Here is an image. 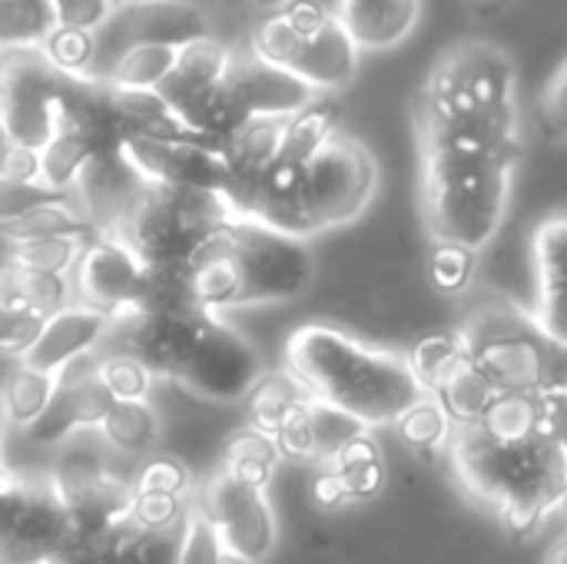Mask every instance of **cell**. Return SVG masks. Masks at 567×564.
<instances>
[{
  "label": "cell",
  "instance_id": "1",
  "mask_svg": "<svg viewBox=\"0 0 567 564\" xmlns=\"http://www.w3.org/2000/svg\"><path fill=\"white\" fill-rule=\"evenodd\" d=\"M286 376L312 402L339 409L365 429L395 425L425 396L409 356L326 322H306L286 339Z\"/></svg>",
  "mask_w": 567,
  "mask_h": 564
},
{
  "label": "cell",
  "instance_id": "2",
  "mask_svg": "<svg viewBox=\"0 0 567 564\" xmlns=\"http://www.w3.org/2000/svg\"><path fill=\"white\" fill-rule=\"evenodd\" d=\"M189 276L196 306L216 316L219 309L302 296L316 276V259L306 239L252 219H226L196 246Z\"/></svg>",
  "mask_w": 567,
  "mask_h": 564
},
{
  "label": "cell",
  "instance_id": "3",
  "mask_svg": "<svg viewBox=\"0 0 567 564\" xmlns=\"http://www.w3.org/2000/svg\"><path fill=\"white\" fill-rule=\"evenodd\" d=\"M449 455L462 489L492 509L512 499H535L551 512L567 505V452L545 439L505 445L462 425L452 432Z\"/></svg>",
  "mask_w": 567,
  "mask_h": 564
},
{
  "label": "cell",
  "instance_id": "4",
  "mask_svg": "<svg viewBox=\"0 0 567 564\" xmlns=\"http://www.w3.org/2000/svg\"><path fill=\"white\" fill-rule=\"evenodd\" d=\"M515 166L432 163L419 170V206L432 243L482 253L502 229L512 199Z\"/></svg>",
  "mask_w": 567,
  "mask_h": 564
},
{
  "label": "cell",
  "instance_id": "5",
  "mask_svg": "<svg viewBox=\"0 0 567 564\" xmlns=\"http://www.w3.org/2000/svg\"><path fill=\"white\" fill-rule=\"evenodd\" d=\"M415 120H518V70L492 40H458L422 83Z\"/></svg>",
  "mask_w": 567,
  "mask_h": 564
},
{
  "label": "cell",
  "instance_id": "6",
  "mask_svg": "<svg viewBox=\"0 0 567 564\" xmlns=\"http://www.w3.org/2000/svg\"><path fill=\"white\" fill-rule=\"evenodd\" d=\"M379 189V163L369 146L349 133H336L302 170L286 236L309 239L316 233L346 226L365 213Z\"/></svg>",
  "mask_w": 567,
  "mask_h": 564
},
{
  "label": "cell",
  "instance_id": "7",
  "mask_svg": "<svg viewBox=\"0 0 567 564\" xmlns=\"http://www.w3.org/2000/svg\"><path fill=\"white\" fill-rule=\"evenodd\" d=\"M472 366L488 379L498 396H538L548 382L551 346L535 319L512 302H485L455 329Z\"/></svg>",
  "mask_w": 567,
  "mask_h": 564
},
{
  "label": "cell",
  "instance_id": "8",
  "mask_svg": "<svg viewBox=\"0 0 567 564\" xmlns=\"http://www.w3.org/2000/svg\"><path fill=\"white\" fill-rule=\"evenodd\" d=\"M226 219H233V213L219 193L150 186L130 223L113 239H123L143 266H189L206 233Z\"/></svg>",
  "mask_w": 567,
  "mask_h": 564
},
{
  "label": "cell",
  "instance_id": "9",
  "mask_svg": "<svg viewBox=\"0 0 567 564\" xmlns=\"http://www.w3.org/2000/svg\"><path fill=\"white\" fill-rule=\"evenodd\" d=\"M70 76L40 50H0V136L7 146L43 150L56 136L60 96Z\"/></svg>",
  "mask_w": 567,
  "mask_h": 564
},
{
  "label": "cell",
  "instance_id": "10",
  "mask_svg": "<svg viewBox=\"0 0 567 564\" xmlns=\"http://www.w3.org/2000/svg\"><path fill=\"white\" fill-rule=\"evenodd\" d=\"M66 525V509L50 482L7 472L0 489V564H50Z\"/></svg>",
  "mask_w": 567,
  "mask_h": 564
},
{
  "label": "cell",
  "instance_id": "11",
  "mask_svg": "<svg viewBox=\"0 0 567 564\" xmlns=\"http://www.w3.org/2000/svg\"><path fill=\"white\" fill-rule=\"evenodd\" d=\"M259 379H262L259 352L236 329L209 316L173 386H179L186 396L199 402L229 406L246 399Z\"/></svg>",
  "mask_w": 567,
  "mask_h": 564
},
{
  "label": "cell",
  "instance_id": "12",
  "mask_svg": "<svg viewBox=\"0 0 567 564\" xmlns=\"http://www.w3.org/2000/svg\"><path fill=\"white\" fill-rule=\"evenodd\" d=\"M196 509L209 519V525L216 529V535L229 555H239L249 562H262L272 555L276 515L269 509L266 492H252L216 469L203 482Z\"/></svg>",
  "mask_w": 567,
  "mask_h": 564
},
{
  "label": "cell",
  "instance_id": "13",
  "mask_svg": "<svg viewBox=\"0 0 567 564\" xmlns=\"http://www.w3.org/2000/svg\"><path fill=\"white\" fill-rule=\"evenodd\" d=\"M143 269V259L123 239L93 236L83 243L70 269L73 299L83 309H93L106 319H120L140 302Z\"/></svg>",
  "mask_w": 567,
  "mask_h": 564
},
{
  "label": "cell",
  "instance_id": "14",
  "mask_svg": "<svg viewBox=\"0 0 567 564\" xmlns=\"http://www.w3.org/2000/svg\"><path fill=\"white\" fill-rule=\"evenodd\" d=\"M110 409L113 396L100 379V356H83L56 376V392L47 412L27 429V442L37 449H60L73 435L100 429Z\"/></svg>",
  "mask_w": 567,
  "mask_h": 564
},
{
  "label": "cell",
  "instance_id": "15",
  "mask_svg": "<svg viewBox=\"0 0 567 564\" xmlns=\"http://www.w3.org/2000/svg\"><path fill=\"white\" fill-rule=\"evenodd\" d=\"M226 96L233 103V113L239 116V123L249 120H289L299 110H306L312 100H319V93L302 83L299 76L262 63L259 57H252L249 50H236L233 63L226 70Z\"/></svg>",
  "mask_w": 567,
  "mask_h": 564
},
{
  "label": "cell",
  "instance_id": "16",
  "mask_svg": "<svg viewBox=\"0 0 567 564\" xmlns=\"http://www.w3.org/2000/svg\"><path fill=\"white\" fill-rule=\"evenodd\" d=\"M120 156L133 166V173L146 186L166 189H203L219 193L226 189V163L209 146L193 143H156L143 136H123Z\"/></svg>",
  "mask_w": 567,
  "mask_h": 564
},
{
  "label": "cell",
  "instance_id": "17",
  "mask_svg": "<svg viewBox=\"0 0 567 564\" xmlns=\"http://www.w3.org/2000/svg\"><path fill=\"white\" fill-rule=\"evenodd\" d=\"M150 186L133 173L120 150L96 156L73 189V199L96 236H120Z\"/></svg>",
  "mask_w": 567,
  "mask_h": 564
},
{
  "label": "cell",
  "instance_id": "18",
  "mask_svg": "<svg viewBox=\"0 0 567 564\" xmlns=\"http://www.w3.org/2000/svg\"><path fill=\"white\" fill-rule=\"evenodd\" d=\"M110 37L126 47L159 43V47H186L203 37H213L209 17L193 0H133L116 7L113 20L106 23Z\"/></svg>",
  "mask_w": 567,
  "mask_h": 564
},
{
  "label": "cell",
  "instance_id": "19",
  "mask_svg": "<svg viewBox=\"0 0 567 564\" xmlns=\"http://www.w3.org/2000/svg\"><path fill=\"white\" fill-rule=\"evenodd\" d=\"M532 256L538 279V302L532 319L551 349L567 352V209L545 216L535 226Z\"/></svg>",
  "mask_w": 567,
  "mask_h": 564
},
{
  "label": "cell",
  "instance_id": "20",
  "mask_svg": "<svg viewBox=\"0 0 567 564\" xmlns=\"http://www.w3.org/2000/svg\"><path fill=\"white\" fill-rule=\"evenodd\" d=\"M233 47L216 40V37H203L196 43H186L179 50V60L173 66V73L166 76V83L159 86V96L173 106V113L193 130L196 116L203 113V106L216 96V90L226 80V70L233 63Z\"/></svg>",
  "mask_w": 567,
  "mask_h": 564
},
{
  "label": "cell",
  "instance_id": "21",
  "mask_svg": "<svg viewBox=\"0 0 567 564\" xmlns=\"http://www.w3.org/2000/svg\"><path fill=\"white\" fill-rule=\"evenodd\" d=\"M106 329H110L106 316L83 309V306H70L43 322L37 342L23 352L20 362L30 369H40L47 376H60L83 356H93L100 349Z\"/></svg>",
  "mask_w": 567,
  "mask_h": 564
},
{
  "label": "cell",
  "instance_id": "22",
  "mask_svg": "<svg viewBox=\"0 0 567 564\" xmlns=\"http://www.w3.org/2000/svg\"><path fill=\"white\" fill-rule=\"evenodd\" d=\"M332 13L359 53L395 50L415 33L422 20V0H336Z\"/></svg>",
  "mask_w": 567,
  "mask_h": 564
},
{
  "label": "cell",
  "instance_id": "23",
  "mask_svg": "<svg viewBox=\"0 0 567 564\" xmlns=\"http://www.w3.org/2000/svg\"><path fill=\"white\" fill-rule=\"evenodd\" d=\"M302 83H309L319 96H332L346 90L359 73V47L349 40V33L332 20L322 33L309 37L302 47V57L292 70Z\"/></svg>",
  "mask_w": 567,
  "mask_h": 564
},
{
  "label": "cell",
  "instance_id": "24",
  "mask_svg": "<svg viewBox=\"0 0 567 564\" xmlns=\"http://www.w3.org/2000/svg\"><path fill=\"white\" fill-rule=\"evenodd\" d=\"M120 146L106 143L103 136L96 133H86V130H73V126H63L56 130V136L40 150V183L53 193H63V196H73L76 183L83 180L86 166L103 156V153H113Z\"/></svg>",
  "mask_w": 567,
  "mask_h": 564
},
{
  "label": "cell",
  "instance_id": "25",
  "mask_svg": "<svg viewBox=\"0 0 567 564\" xmlns=\"http://www.w3.org/2000/svg\"><path fill=\"white\" fill-rule=\"evenodd\" d=\"M339 133V103L332 96H319L312 100L306 110H299L296 116H289L282 143H279V166H292V170H306L309 160Z\"/></svg>",
  "mask_w": 567,
  "mask_h": 564
},
{
  "label": "cell",
  "instance_id": "26",
  "mask_svg": "<svg viewBox=\"0 0 567 564\" xmlns=\"http://www.w3.org/2000/svg\"><path fill=\"white\" fill-rule=\"evenodd\" d=\"M279 449H276V439L246 425V429H236L223 452H219V472H226L229 479H236L239 485L252 489V492H266L276 469H279Z\"/></svg>",
  "mask_w": 567,
  "mask_h": 564
},
{
  "label": "cell",
  "instance_id": "27",
  "mask_svg": "<svg viewBox=\"0 0 567 564\" xmlns=\"http://www.w3.org/2000/svg\"><path fill=\"white\" fill-rule=\"evenodd\" d=\"M322 469H329L339 479V485H342V492H346L349 502H369V499H375L385 489V479H389L382 449L372 439V432H362L359 439H352L349 445H342L332 459L322 462Z\"/></svg>",
  "mask_w": 567,
  "mask_h": 564
},
{
  "label": "cell",
  "instance_id": "28",
  "mask_svg": "<svg viewBox=\"0 0 567 564\" xmlns=\"http://www.w3.org/2000/svg\"><path fill=\"white\" fill-rule=\"evenodd\" d=\"M96 233L90 229V223L83 219L80 206L73 196H60L53 203H43L30 213H23L20 219L0 226V239L13 243H37V239H93Z\"/></svg>",
  "mask_w": 567,
  "mask_h": 564
},
{
  "label": "cell",
  "instance_id": "29",
  "mask_svg": "<svg viewBox=\"0 0 567 564\" xmlns=\"http://www.w3.org/2000/svg\"><path fill=\"white\" fill-rule=\"evenodd\" d=\"M0 299L40 319H53L56 312L70 309L73 289H70V276L33 273V269H20L7 263V269L0 273Z\"/></svg>",
  "mask_w": 567,
  "mask_h": 564
},
{
  "label": "cell",
  "instance_id": "30",
  "mask_svg": "<svg viewBox=\"0 0 567 564\" xmlns=\"http://www.w3.org/2000/svg\"><path fill=\"white\" fill-rule=\"evenodd\" d=\"M159 416L150 402H113L96 432L106 442V449L130 459H143L159 442Z\"/></svg>",
  "mask_w": 567,
  "mask_h": 564
},
{
  "label": "cell",
  "instance_id": "31",
  "mask_svg": "<svg viewBox=\"0 0 567 564\" xmlns=\"http://www.w3.org/2000/svg\"><path fill=\"white\" fill-rule=\"evenodd\" d=\"M56 392V376H47L40 369L30 366H13L3 382H0V412L3 422L17 425V429H30L50 406Z\"/></svg>",
  "mask_w": 567,
  "mask_h": 564
},
{
  "label": "cell",
  "instance_id": "32",
  "mask_svg": "<svg viewBox=\"0 0 567 564\" xmlns=\"http://www.w3.org/2000/svg\"><path fill=\"white\" fill-rule=\"evenodd\" d=\"M183 47H159V43H143V47H126L116 53L113 66L100 73L103 83L110 86H130V90H159L166 76L173 73Z\"/></svg>",
  "mask_w": 567,
  "mask_h": 564
},
{
  "label": "cell",
  "instance_id": "33",
  "mask_svg": "<svg viewBox=\"0 0 567 564\" xmlns=\"http://www.w3.org/2000/svg\"><path fill=\"white\" fill-rule=\"evenodd\" d=\"M53 30V0H0V50H40Z\"/></svg>",
  "mask_w": 567,
  "mask_h": 564
},
{
  "label": "cell",
  "instance_id": "34",
  "mask_svg": "<svg viewBox=\"0 0 567 564\" xmlns=\"http://www.w3.org/2000/svg\"><path fill=\"white\" fill-rule=\"evenodd\" d=\"M442 402V409L449 412V419L455 422V429L462 425H478L482 416L492 409V402L498 399V392L488 386V379L472 366V359H465L439 389V396H432Z\"/></svg>",
  "mask_w": 567,
  "mask_h": 564
},
{
  "label": "cell",
  "instance_id": "35",
  "mask_svg": "<svg viewBox=\"0 0 567 564\" xmlns=\"http://www.w3.org/2000/svg\"><path fill=\"white\" fill-rule=\"evenodd\" d=\"M538 425H542V402H538V396L508 392V396H498L492 402V409L482 416V422L475 429L485 432L495 442L522 445V442H535L538 439Z\"/></svg>",
  "mask_w": 567,
  "mask_h": 564
},
{
  "label": "cell",
  "instance_id": "36",
  "mask_svg": "<svg viewBox=\"0 0 567 564\" xmlns=\"http://www.w3.org/2000/svg\"><path fill=\"white\" fill-rule=\"evenodd\" d=\"M392 429L399 432V439H402L405 449H412L422 459H435L439 452H449L455 422L449 419V412L442 409L439 399L422 396Z\"/></svg>",
  "mask_w": 567,
  "mask_h": 564
},
{
  "label": "cell",
  "instance_id": "37",
  "mask_svg": "<svg viewBox=\"0 0 567 564\" xmlns=\"http://www.w3.org/2000/svg\"><path fill=\"white\" fill-rule=\"evenodd\" d=\"M409 366L422 386L425 396H439V389L445 386V379L468 359L465 346L458 339V332H432L422 336L409 352Z\"/></svg>",
  "mask_w": 567,
  "mask_h": 564
},
{
  "label": "cell",
  "instance_id": "38",
  "mask_svg": "<svg viewBox=\"0 0 567 564\" xmlns=\"http://www.w3.org/2000/svg\"><path fill=\"white\" fill-rule=\"evenodd\" d=\"M306 399H309V396H306L286 372H272V376L262 372V379H259V382L252 386V392L246 396L249 425L259 429V432H266V435H276L279 425L286 422V416H289L299 402H306Z\"/></svg>",
  "mask_w": 567,
  "mask_h": 564
},
{
  "label": "cell",
  "instance_id": "39",
  "mask_svg": "<svg viewBox=\"0 0 567 564\" xmlns=\"http://www.w3.org/2000/svg\"><path fill=\"white\" fill-rule=\"evenodd\" d=\"M40 53L47 57V63L70 76V80H96L93 66H96V53H100V37L90 30H76V27H56Z\"/></svg>",
  "mask_w": 567,
  "mask_h": 564
},
{
  "label": "cell",
  "instance_id": "40",
  "mask_svg": "<svg viewBox=\"0 0 567 564\" xmlns=\"http://www.w3.org/2000/svg\"><path fill=\"white\" fill-rule=\"evenodd\" d=\"M302 47H306V40L286 23V17H282L279 10L259 13V17L252 20V30H249V53L259 57L262 63L292 73L296 63H299V57H302ZM292 76H296V73H292Z\"/></svg>",
  "mask_w": 567,
  "mask_h": 564
},
{
  "label": "cell",
  "instance_id": "41",
  "mask_svg": "<svg viewBox=\"0 0 567 564\" xmlns=\"http://www.w3.org/2000/svg\"><path fill=\"white\" fill-rule=\"evenodd\" d=\"M83 249V239H37V243H13L7 249V263L33 273H53L70 276L76 256Z\"/></svg>",
  "mask_w": 567,
  "mask_h": 564
},
{
  "label": "cell",
  "instance_id": "42",
  "mask_svg": "<svg viewBox=\"0 0 567 564\" xmlns=\"http://www.w3.org/2000/svg\"><path fill=\"white\" fill-rule=\"evenodd\" d=\"M478 269V253L452 243H432L429 249V279L442 296H462Z\"/></svg>",
  "mask_w": 567,
  "mask_h": 564
},
{
  "label": "cell",
  "instance_id": "43",
  "mask_svg": "<svg viewBox=\"0 0 567 564\" xmlns=\"http://www.w3.org/2000/svg\"><path fill=\"white\" fill-rule=\"evenodd\" d=\"M189 505L179 495H163V492H140L133 489L130 499V519L140 532L150 535H166V532H179L183 519H186Z\"/></svg>",
  "mask_w": 567,
  "mask_h": 564
},
{
  "label": "cell",
  "instance_id": "44",
  "mask_svg": "<svg viewBox=\"0 0 567 564\" xmlns=\"http://www.w3.org/2000/svg\"><path fill=\"white\" fill-rule=\"evenodd\" d=\"M100 379L113 402H146L153 392V372L133 356H100Z\"/></svg>",
  "mask_w": 567,
  "mask_h": 564
},
{
  "label": "cell",
  "instance_id": "45",
  "mask_svg": "<svg viewBox=\"0 0 567 564\" xmlns=\"http://www.w3.org/2000/svg\"><path fill=\"white\" fill-rule=\"evenodd\" d=\"M223 555H226V548H223L216 529L193 502L183 519V529H179V564H219Z\"/></svg>",
  "mask_w": 567,
  "mask_h": 564
},
{
  "label": "cell",
  "instance_id": "46",
  "mask_svg": "<svg viewBox=\"0 0 567 564\" xmlns=\"http://www.w3.org/2000/svg\"><path fill=\"white\" fill-rule=\"evenodd\" d=\"M312 425H316V449H319V459L316 462L332 459L342 445H349L362 432H372L362 422H355L352 416H346L339 409H329L322 402H312Z\"/></svg>",
  "mask_w": 567,
  "mask_h": 564
},
{
  "label": "cell",
  "instance_id": "47",
  "mask_svg": "<svg viewBox=\"0 0 567 564\" xmlns=\"http://www.w3.org/2000/svg\"><path fill=\"white\" fill-rule=\"evenodd\" d=\"M276 439V449L282 459H299V462H312L319 459V449H316V425H312V399L299 402L286 422L279 425V432L272 435Z\"/></svg>",
  "mask_w": 567,
  "mask_h": 564
},
{
  "label": "cell",
  "instance_id": "48",
  "mask_svg": "<svg viewBox=\"0 0 567 564\" xmlns=\"http://www.w3.org/2000/svg\"><path fill=\"white\" fill-rule=\"evenodd\" d=\"M133 489H140V492H163V495H179V499H186V492H189V469H186V462L176 459V455H150V459L140 465V472H136V479H133Z\"/></svg>",
  "mask_w": 567,
  "mask_h": 564
},
{
  "label": "cell",
  "instance_id": "49",
  "mask_svg": "<svg viewBox=\"0 0 567 564\" xmlns=\"http://www.w3.org/2000/svg\"><path fill=\"white\" fill-rule=\"evenodd\" d=\"M538 130L551 143L567 140V57L558 63V70L551 73V80L538 96Z\"/></svg>",
  "mask_w": 567,
  "mask_h": 564
},
{
  "label": "cell",
  "instance_id": "50",
  "mask_svg": "<svg viewBox=\"0 0 567 564\" xmlns=\"http://www.w3.org/2000/svg\"><path fill=\"white\" fill-rule=\"evenodd\" d=\"M43 322L47 319L0 299V356H20L23 359V352L37 342Z\"/></svg>",
  "mask_w": 567,
  "mask_h": 564
},
{
  "label": "cell",
  "instance_id": "51",
  "mask_svg": "<svg viewBox=\"0 0 567 564\" xmlns=\"http://www.w3.org/2000/svg\"><path fill=\"white\" fill-rule=\"evenodd\" d=\"M60 196L63 193H53L43 183H7V180H0V226L20 219L23 213L37 209L43 203L60 199Z\"/></svg>",
  "mask_w": 567,
  "mask_h": 564
},
{
  "label": "cell",
  "instance_id": "52",
  "mask_svg": "<svg viewBox=\"0 0 567 564\" xmlns=\"http://www.w3.org/2000/svg\"><path fill=\"white\" fill-rule=\"evenodd\" d=\"M53 10H56V27H76L90 33L106 27L116 13L113 0H53Z\"/></svg>",
  "mask_w": 567,
  "mask_h": 564
},
{
  "label": "cell",
  "instance_id": "53",
  "mask_svg": "<svg viewBox=\"0 0 567 564\" xmlns=\"http://www.w3.org/2000/svg\"><path fill=\"white\" fill-rule=\"evenodd\" d=\"M0 180H7V183H40V150L7 146L0 153Z\"/></svg>",
  "mask_w": 567,
  "mask_h": 564
},
{
  "label": "cell",
  "instance_id": "54",
  "mask_svg": "<svg viewBox=\"0 0 567 564\" xmlns=\"http://www.w3.org/2000/svg\"><path fill=\"white\" fill-rule=\"evenodd\" d=\"M312 502H316L319 509H326V512L342 509V505L349 502L346 492H342V485H339V479H336L329 469H322V472L316 475V482H312Z\"/></svg>",
  "mask_w": 567,
  "mask_h": 564
},
{
  "label": "cell",
  "instance_id": "55",
  "mask_svg": "<svg viewBox=\"0 0 567 564\" xmlns=\"http://www.w3.org/2000/svg\"><path fill=\"white\" fill-rule=\"evenodd\" d=\"M223 3H229V7H236V10L269 13V10H279V7H282V3H289V0H223Z\"/></svg>",
  "mask_w": 567,
  "mask_h": 564
},
{
  "label": "cell",
  "instance_id": "56",
  "mask_svg": "<svg viewBox=\"0 0 567 564\" xmlns=\"http://www.w3.org/2000/svg\"><path fill=\"white\" fill-rule=\"evenodd\" d=\"M545 564H567V532L551 542V548L545 555Z\"/></svg>",
  "mask_w": 567,
  "mask_h": 564
},
{
  "label": "cell",
  "instance_id": "57",
  "mask_svg": "<svg viewBox=\"0 0 567 564\" xmlns=\"http://www.w3.org/2000/svg\"><path fill=\"white\" fill-rule=\"evenodd\" d=\"M219 564H256V562H249V558H239V555H229V552H226Z\"/></svg>",
  "mask_w": 567,
  "mask_h": 564
},
{
  "label": "cell",
  "instance_id": "58",
  "mask_svg": "<svg viewBox=\"0 0 567 564\" xmlns=\"http://www.w3.org/2000/svg\"><path fill=\"white\" fill-rule=\"evenodd\" d=\"M123 3H133V0H113V7H123Z\"/></svg>",
  "mask_w": 567,
  "mask_h": 564
}]
</instances>
